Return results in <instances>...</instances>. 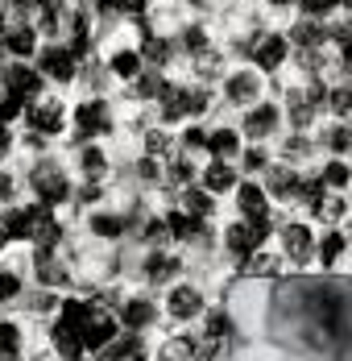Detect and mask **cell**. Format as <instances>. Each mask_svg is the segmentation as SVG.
<instances>
[{
  "label": "cell",
  "mask_w": 352,
  "mask_h": 361,
  "mask_svg": "<svg viewBox=\"0 0 352 361\" xmlns=\"http://www.w3.org/2000/svg\"><path fill=\"white\" fill-rule=\"evenodd\" d=\"M0 228L8 233V241H34V233H37V204H25V208H4Z\"/></svg>",
  "instance_id": "cell-20"
},
{
  "label": "cell",
  "mask_w": 352,
  "mask_h": 361,
  "mask_svg": "<svg viewBox=\"0 0 352 361\" xmlns=\"http://www.w3.org/2000/svg\"><path fill=\"white\" fill-rule=\"evenodd\" d=\"M4 245H8V233H4V228H0V253H4Z\"/></svg>",
  "instance_id": "cell-46"
},
{
  "label": "cell",
  "mask_w": 352,
  "mask_h": 361,
  "mask_svg": "<svg viewBox=\"0 0 352 361\" xmlns=\"http://www.w3.org/2000/svg\"><path fill=\"white\" fill-rule=\"evenodd\" d=\"M141 237H145L149 245H162V241L170 237V228H166V216H149V220H145V228H141Z\"/></svg>",
  "instance_id": "cell-40"
},
{
  "label": "cell",
  "mask_w": 352,
  "mask_h": 361,
  "mask_svg": "<svg viewBox=\"0 0 352 361\" xmlns=\"http://www.w3.org/2000/svg\"><path fill=\"white\" fill-rule=\"evenodd\" d=\"M170 149H175V137H170L166 129H149V133H145V154H149V158H162V162H166Z\"/></svg>",
  "instance_id": "cell-34"
},
{
  "label": "cell",
  "mask_w": 352,
  "mask_h": 361,
  "mask_svg": "<svg viewBox=\"0 0 352 361\" xmlns=\"http://www.w3.org/2000/svg\"><path fill=\"white\" fill-rule=\"evenodd\" d=\"M278 253L286 262V270H311L315 266V250H319V228L307 216H286L278 212Z\"/></svg>",
  "instance_id": "cell-1"
},
{
  "label": "cell",
  "mask_w": 352,
  "mask_h": 361,
  "mask_svg": "<svg viewBox=\"0 0 352 361\" xmlns=\"http://www.w3.org/2000/svg\"><path fill=\"white\" fill-rule=\"evenodd\" d=\"M4 67H8V50H4V42H0V75H4Z\"/></svg>",
  "instance_id": "cell-44"
},
{
  "label": "cell",
  "mask_w": 352,
  "mask_h": 361,
  "mask_svg": "<svg viewBox=\"0 0 352 361\" xmlns=\"http://www.w3.org/2000/svg\"><path fill=\"white\" fill-rule=\"evenodd\" d=\"M178 50L187 54V59H199V54H208L211 46H215V37H211V30L203 25V21H191V25H182L175 34Z\"/></svg>",
  "instance_id": "cell-23"
},
{
  "label": "cell",
  "mask_w": 352,
  "mask_h": 361,
  "mask_svg": "<svg viewBox=\"0 0 352 361\" xmlns=\"http://www.w3.org/2000/svg\"><path fill=\"white\" fill-rule=\"evenodd\" d=\"M290 54H294V46H290L286 30H282V25H270V30H265V37L253 46L249 67H257V71L274 83L278 75H286V67H290Z\"/></svg>",
  "instance_id": "cell-4"
},
{
  "label": "cell",
  "mask_w": 352,
  "mask_h": 361,
  "mask_svg": "<svg viewBox=\"0 0 352 361\" xmlns=\"http://www.w3.org/2000/svg\"><path fill=\"white\" fill-rule=\"evenodd\" d=\"M79 175H83V183H100L108 175V154L96 142H87L79 149Z\"/></svg>",
  "instance_id": "cell-27"
},
{
  "label": "cell",
  "mask_w": 352,
  "mask_h": 361,
  "mask_svg": "<svg viewBox=\"0 0 352 361\" xmlns=\"http://www.w3.org/2000/svg\"><path fill=\"white\" fill-rule=\"evenodd\" d=\"M178 145H182V154H208V129H199V125H187L182 129V137H178Z\"/></svg>",
  "instance_id": "cell-38"
},
{
  "label": "cell",
  "mask_w": 352,
  "mask_h": 361,
  "mask_svg": "<svg viewBox=\"0 0 352 361\" xmlns=\"http://www.w3.org/2000/svg\"><path fill=\"white\" fill-rule=\"evenodd\" d=\"M270 96V79L257 71V67H249V63H241V67H228V75L220 79V100L228 104V109H253V104H261Z\"/></svg>",
  "instance_id": "cell-2"
},
{
  "label": "cell",
  "mask_w": 352,
  "mask_h": 361,
  "mask_svg": "<svg viewBox=\"0 0 352 361\" xmlns=\"http://www.w3.org/2000/svg\"><path fill=\"white\" fill-rule=\"evenodd\" d=\"M208 312V299H203V290L195 287V283H175L170 295H166V316L178 320V324H191V320H199Z\"/></svg>",
  "instance_id": "cell-11"
},
{
  "label": "cell",
  "mask_w": 352,
  "mask_h": 361,
  "mask_svg": "<svg viewBox=\"0 0 352 361\" xmlns=\"http://www.w3.org/2000/svg\"><path fill=\"white\" fill-rule=\"evenodd\" d=\"M232 336V316L228 312H208V320H203V341L208 345H220V341H228Z\"/></svg>",
  "instance_id": "cell-32"
},
{
  "label": "cell",
  "mask_w": 352,
  "mask_h": 361,
  "mask_svg": "<svg viewBox=\"0 0 352 361\" xmlns=\"http://www.w3.org/2000/svg\"><path fill=\"white\" fill-rule=\"evenodd\" d=\"M245 4H253V0H245Z\"/></svg>",
  "instance_id": "cell-48"
},
{
  "label": "cell",
  "mask_w": 352,
  "mask_h": 361,
  "mask_svg": "<svg viewBox=\"0 0 352 361\" xmlns=\"http://www.w3.org/2000/svg\"><path fill=\"white\" fill-rule=\"evenodd\" d=\"M158 361H175V357H158Z\"/></svg>",
  "instance_id": "cell-47"
},
{
  "label": "cell",
  "mask_w": 352,
  "mask_h": 361,
  "mask_svg": "<svg viewBox=\"0 0 352 361\" xmlns=\"http://www.w3.org/2000/svg\"><path fill=\"white\" fill-rule=\"evenodd\" d=\"M241 270H245L249 279H274V274H282V270H286V262H282L278 250L261 245V250H253L245 262H241Z\"/></svg>",
  "instance_id": "cell-22"
},
{
  "label": "cell",
  "mask_w": 352,
  "mask_h": 361,
  "mask_svg": "<svg viewBox=\"0 0 352 361\" xmlns=\"http://www.w3.org/2000/svg\"><path fill=\"white\" fill-rule=\"evenodd\" d=\"M270 166H274V149H270V145H245V149H241V171H245V179H261Z\"/></svg>",
  "instance_id": "cell-28"
},
{
  "label": "cell",
  "mask_w": 352,
  "mask_h": 361,
  "mask_svg": "<svg viewBox=\"0 0 352 361\" xmlns=\"http://www.w3.org/2000/svg\"><path fill=\"white\" fill-rule=\"evenodd\" d=\"M327 121H348L352 125V79L348 83H332V96H327Z\"/></svg>",
  "instance_id": "cell-29"
},
{
  "label": "cell",
  "mask_w": 352,
  "mask_h": 361,
  "mask_svg": "<svg viewBox=\"0 0 352 361\" xmlns=\"http://www.w3.org/2000/svg\"><path fill=\"white\" fill-rule=\"evenodd\" d=\"M282 133H286V112H282L278 96H265L261 104L241 112V137L249 145H270L278 142Z\"/></svg>",
  "instance_id": "cell-3"
},
{
  "label": "cell",
  "mask_w": 352,
  "mask_h": 361,
  "mask_svg": "<svg viewBox=\"0 0 352 361\" xmlns=\"http://www.w3.org/2000/svg\"><path fill=\"white\" fill-rule=\"evenodd\" d=\"M166 357H175V361L199 357V341H195V336H170V345H166Z\"/></svg>",
  "instance_id": "cell-36"
},
{
  "label": "cell",
  "mask_w": 352,
  "mask_h": 361,
  "mask_svg": "<svg viewBox=\"0 0 352 361\" xmlns=\"http://www.w3.org/2000/svg\"><path fill=\"white\" fill-rule=\"evenodd\" d=\"M315 171L327 191H352V158H319Z\"/></svg>",
  "instance_id": "cell-25"
},
{
  "label": "cell",
  "mask_w": 352,
  "mask_h": 361,
  "mask_svg": "<svg viewBox=\"0 0 352 361\" xmlns=\"http://www.w3.org/2000/svg\"><path fill=\"white\" fill-rule=\"evenodd\" d=\"M120 328L125 332H145V328H153L158 320V303L153 299H145V295H129V299H120Z\"/></svg>",
  "instance_id": "cell-15"
},
{
  "label": "cell",
  "mask_w": 352,
  "mask_h": 361,
  "mask_svg": "<svg viewBox=\"0 0 352 361\" xmlns=\"http://www.w3.org/2000/svg\"><path fill=\"white\" fill-rule=\"evenodd\" d=\"M232 195H237V212H241V220H249V224H261V220L278 216V212H274V200H270L265 187H261V179H241Z\"/></svg>",
  "instance_id": "cell-9"
},
{
  "label": "cell",
  "mask_w": 352,
  "mask_h": 361,
  "mask_svg": "<svg viewBox=\"0 0 352 361\" xmlns=\"http://www.w3.org/2000/svg\"><path fill=\"white\" fill-rule=\"evenodd\" d=\"M67 121H70V112L63 100H34L25 109V125H30V133H34L37 142H54L67 129Z\"/></svg>",
  "instance_id": "cell-7"
},
{
  "label": "cell",
  "mask_w": 352,
  "mask_h": 361,
  "mask_svg": "<svg viewBox=\"0 0 352 361\" xmlns=\"http://www.w3.org/2000/svg\"><path fill=\"white\" fill-rule=\"evenodd\" d=\"M237 183H241V171L232 162H224V158H211L199 171V187H208L211 195H228V191H237Z\"/></svg>",
  "instance_id": "cell-19"
},
{
  "label": "cell",
  "mask_w": 352,
  "mask_h": 361,
  "mask_svg": "<svg viewBox=\"0 0 352 361\" xmlns=\"http://www.w3.org/2000/svg\"><path fill=\"white\" fill-rule=\"evenodd\" d=\"M8 154H13V129H8V125H0V162H4Z\"/></svg>",
  "instance_id": "cell-41"
},
{
  "label": "cell",
  "mask_w": 352,
  "mask_h": 361,
  "mask_svg": "<svg viewBox=\"0 0 352 361\" xmlns=\"http://www.w3.org/2000/svg\"><path fill=\"white\" fill-rule=\"evenodd\" d=\"M30 109V100H21V96H13V92H4L0 96V125H13V121H21Z\"/></svg>",
  "instance_id": "cell-35"
},
{
  "label": "cell",
  "mask_w": 352,
  "mask_h": 361,
  "mask_svg": "<svg viewBox=\"0 0 352 361\" xmlns=\"http://www.w3.org/2000/svg\"><path fill=\"white\" fill-rule=\"evenodd\" d=\"M245 137H241V129H232V125H215L208 129V154L211 158H224V162H232V158H241V149H245Z\"/></svg>",
  "instance_id": "cell-21"
},
{
  "label": "cell",
  "mask_w": 352,
  "mask_h": 361,
  "mask_svg": "<svg viewBox=\"0 0 352 361\" xmlns=\"http://www.w3.org/2000/svg\"><path fill=\"white\" fill-rule=\"evenodd\" d=\"M294 17H311V21H332V17H340V0H298V13Z\"/></svg>",
  "instance_id": "cell-31"
},
{
  "label": "cell",
  "mask_w": 352,
  "mask_h": 361,
  "mask_svg": "<svg viewBox=\"0 0 352 361\" xmlns=\"http://www.w3.org/2000/svg\"><path fill=\"white\" fill-rule=\"evenodd\" d=\"M8 30H13V21H8V8H4V4H0V37L8 34Z\"/></svg>",
  "instance_id": "cell-43"
},
{
  "label": "cell",
  "mask_w": 352,
  "mask_h": 361,
  "mask_svg": "<svg viewBox=\"0 0 352 361\" xmlns=\"http://www.w3.org/2000/svg\"><path fill=\"white\" fill-rule=\"evenodd\" d=\"M348 253H352V233L348 228H319V250H315L319 270L348 266Z\"/></svg>",
  "instance_id": "cell-13"
},
{
  "label": "cell",
  "mask_w": 352,
  "mask_h": 361,
  "mask_svg": "<svg viewBox=\"0 0 352 361\" xmlns=\"http://www.w3.org/2000/svg\"><path fill=\"white\" fill-rule=\"evenodd\" d=\"M340 13H344V17H352V0H340Z\"/></svg>",
  "instance_id": "cell-45"
},
{
  "label": "cell",
  "mask_w": 352,
  "mask_h": 361,
  "mask_svg": "<svg viewBox=\"0 0 352 361\" xmlns=\"http://www.w3.org/2000/svg\"><path fill=\"white\" fill-rule=\"evenodd\" d=\"M4 92H13V96H21V100H42V92H46V75L37 71L34 63H8L4 67Z\"/></svg>",
  "instance_id": "cell-12"
},
{
  "label": "cell",
  "mask_w": 352,
  "mask_h": 361,
  "mask_svg": "<svg viewBox=\"0 0 352 361\" xmlns=\"http://www.w3.org/2000/svg\"><path fill=\"white\" fill-rule=\"evenodd\" d=\"M261 8H265L270 21H282V17L290 21V17L298 13V0H261Z\"/></svg>",
  "instance_id": "cell-39"
},
{
  "label": "cell",
  "mask_w": 352,
  "mask_h": 361,
  "mask_svg": "<svg viewBox=\"0 0 352 361\" xmlns=\"http://www.w3.org/2000/svg\"><path fill=\"white\" fill-rule=\"evenodd\" d=\"M282 30H286V37H290L294 50H327V46H332V42H327V25H323V21H311V17H290Z\"/></svg>",
  "instance_id": "cell-14"
},
{
  "label": "cell",
  "mask_w": 352,
  "mask_h": 361,
  "mask_svg": "<svg viewBox=\"0 0 352 361\" xmlns=\"http://www.w3.org/2000/svg\"><path fill=\"white\" fill-rule=\"evenodd\" d=\"M34 67H37L42 75H46V79H54V83H75L83 63H79V59L70 54L67 42H46V46L37 50Z\"/></svg>",
  "instance_id": "cell-8"
},
{
  "label": "cell",
  "mask_w": 352,
  "mask_h": 361,
  "mask_svg": "<svg viewBox=\"0 0 352 361\" xmlns=\"http://www.w3.org/2000/svg\"><path fill=\"white\" fill-rule=\"evenodd\" d=\"M70 121H75V133H79V142L108 137V133H112V104H108L104 96H87V100H79V104H75Z\"/></svg>",
  "instance_id": "cell-6"
},
{
  "label": "cell",
  "mask_w": 352,
  "mask_h": 361,
  "mask_svg": "<svg viewBox=\"0 0 352 361\" xmlns=\"http://www.w3.org/2000/svg\"><path fill=\"white\" fill-rule=\"evenodd\" d=\"M125 228H129V220H125V216H112V212L92 216V233H96V237H104V241H112V237H125Z\"/></svg>",
  "instance_id": "cell-33"
},
{
  "label": "cell",
  "mask_w": 352,
  "mask_h": 361,
  "mask_svg": "<svg viewBox=\"0 0 352 361\" xmlns=\"http://www.w3.org/2000/svg\"><path fill=\"white\" fill-rule=\"evenodd\" d=\"M104 67H108V75L120 79V83H137L141 71H145V59H141L137 46H116V50L104 59Z\"/></svg>",
  "instance_id": "cell-18"
},
{
  "label": "cell",
  "mask_w": 352,
  "mask_h": 361,
  "mask_svg": "<svg viewBox=\"0 0 352 361\" xmlns=\"http://www.w3.org/2000/svg\"><path fill=\"white\" fill-rule=\"evenodd\" d=\"M0 361H21V324L0 320Z\"/></svg>",
  "instance_id": "cell-30"
},
{
  "label": "cell",
  "mask_w": 352,
  "mask_h": 361,
  "mask_svg": "<svg viewBox=\"0 0 352 361\" xmlns=\"http://www.w3.org/2000/svg\"><path fill=\"white\" fill-rule=\"evenodd\" d=\"M178 274H182V262H178L175 253H162L153 250L149 257H145V279L158 287V283H175Z\"/></svg>",
  "instance_id": "cell-26"
},
{
  "label": "cell",
  "mask_w": 352,
  "mask_h": 361,
  "mask_svg": "<svg viewBox=\"0 0 352 361\" xmlns=\"http://www.w3.org/2000/svg\"><path fill=\"white\" fill-rule=\"evenodd\" d=\"M120 336V320L112 316V312H92V320H87V328H83V345H87V353H104L108 345Z\"/></svg>",
  "instance_id": "cell-16"
},
{
  "label": "cell",
  "mask_w": 352,
  "mask_h": 361,
  "mask_svg": "<svg viewBox=\"0 0 352 361\" xmlns=\"http://www.w3.org/2000/svg\"><path fill=\"white\" fill-rule=\"evenodd\" d=\"M298 183H303V171H298V166H286V162H278V158H274V166L261 175L265 195H270L274 204H286V208L298 204Z\"/></svg>",
  "instance_id": "cell-10"
},
{
  "label": "cell",
  "mask_w": 352,
  "mask_h": 361,
  "mask_svg": "<svg viewBox=\"0 0 352 361\" xmlns=\"http://www.w3.org/2000/svg\"><path fill=\"white\" fill-rule=\"evenodd\" d=\"M30 187H34L37 204H46V208H58V204L70 200V179L54 158H42L34 171H30Z\"/></svg>",
  "instance_id": "cell-5"
},
{
  "label": "cell",
  "mask_w": 352,
  "mask_h": 361,
  "mask_svg": "<svg viewBox=\"0 0 352 361\" xmlns=\"http://www.w3.org/2000/svg\"><path fill=\"white\" fill-rule=\"evenodd\" d=\"M8 200H13V175L0 171V204H8Z\"/></svg>",
  "instance_id": "cell-42"
},
{
  "label": "cell",
  "mask_w": 352,
  "mask_h": 361,
  "mask_svg": "<svg viewBox=\"0 0 352 361\" xmlns=\"http://www.w3.org/2000/svg\"><path fill=\"white\" fill-rule=\"evenodd\" d=\"M178 208L191 212V216H199V220H211L215 216V208H220V200L211 195L208 187H195V183H191V187L178 191Z\"/></svg>",
  "instance_id": "cell-24"
},
{
  "label": "cell",
  "mask_w": 352,
  "mask_h": 361,
  "mask_svg": "<svg viewBox=\"0 0 352 361\" xmlns=\"http://www.w3.org/2000/svg\"><path fill=\"white\" fill-rule=\"evenodd\" d=\"M0 42H4V50H8L13 63H30V59H37V50H42V34H37V25H13Z\"/></svg>",
  "instance_id": "cell-17"
},
{
  "label": "cell",
  "mask_w": 352,
  "mask_h": 361,
  "mask_svg": "<svg viewBox=\"0 0 352 361\" xmlns=\"http://www.w3.org/2000/svg\"><path fill=\"white\" fill-rule=\"evenodd\" d=\"M21 299V274L0 266V303H17Z\"/></svg>",
  "instance_id": "cell-37"
}]
</instances>
